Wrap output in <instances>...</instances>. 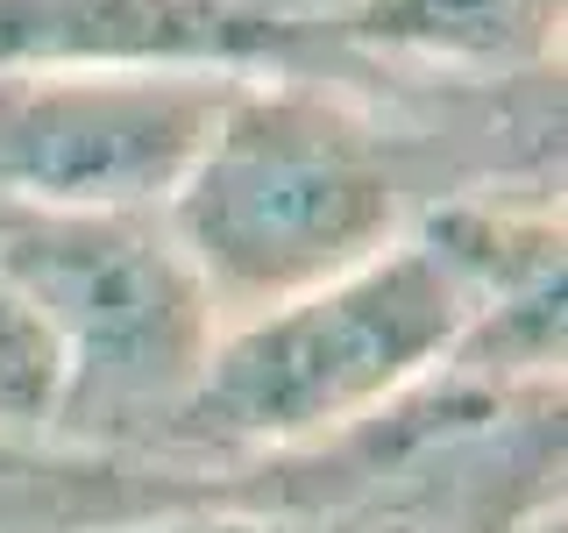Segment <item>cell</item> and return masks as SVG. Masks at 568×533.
<instances>
[{
    "label": "cell",
    "mask_w": 568,
    "mask_h": 533,
    "mask_svg": "<svg viewBox=\"0 0 568 533\" xmlns=\"http://www.w3.org/2000/svg\"><path fill=\"white\" fill-rule=\"evenodd\" d=\"M235 71H0V213H150Z\"/></svg>",
    "instance_id": "4"
},
{
    "label": "cell",
    "mask_w": 568,
    "mask_h": 533,
    "mask_svg": "<svg viewBox=\"0 0 568 533\" xmlns=\"http://www.w3.org/2000/svg\"><path fill=\"white\" fill-rule=\"evenodd\" d=\"M64 413V355L36 299L0 271V426L14 434H58Z\"/></svg>",
    "instance_id": "9"
},
{
    "label": "cell",
    "mask_w": 568,
    "mask_h": 533,
    "mask_svg": "<svg viewBox=\"0 0 568 533\" xmlns=\"http://www.w3.org/2000/svg\"><path fill=\"white\" fill-rule=\"evenodd\" d=\"M263 8H271L277 22H292V29H327L334 14L355 8V0H263Z\"/></svg>",
    "instance_id": "10"
},
{
    "label": "cell",
    "mask_w": 568,
    "mask_h": 533,
    "mask_svg": "<svg viewBox=\"0 0 568 533\" xmlns=\"http://www.w3.org/2000/svg\"><path fill=\"white\" fill-rule=\"evenodd\" d=\"M0 271L36 299L64 355L58 434L156 455L221 334L206 284L150 213H0Z\"/></svg>",
    "instance_id": "3"
},
{
    "label": "cell",
    "mask_w": 568,
    "mask_h": 533,
    "mask_svg": "<svg viewBox=\"0 0 568 533\" xmlns=\"http://www.w3.org/2000/svg\"><path fill=\"white\" fill-rule=\"evenodd\" d=\"M519 533H568V512H540V520H526Z\"/></svg>",
    "instance_id": "11"
},
{
    "label": "cell",
    "mask_w": 568,
    "mask_h": 533,
    "mask_svg": "<svg viewBox=\"0 0 568 533\" xmlns=\"http://www.w3.org/2000/svg\"><path fill=\"white\" fill-rule=\"evenodd\" d=\"M490 142L476 86L384 71L313 29L298 64L227 86L164 228L227 328L369 263L426 207L490 192Z\"/></svg>",
    "instance_id": "1"
},
{
    "label": "cell",
    "mask_w": 568,
    "mask_h": 533,
    "mask_svg": "<svg viewBox=\"0 0 568 533\" xmlns=\"http://www.w3.org/2000/svg\"><path fill=\"white\" fill-rule=\"evenodd\" d=\"M313 29L263 0H0V71H271Z\"/></svg>",
    "instance_id": "5"
},
{
    "label": "cell",
    "mask_w": 568,
    "mask_h": 533,
    "mask_svg": "<svg viewBox=\"0 0 568 533\" xmlns=\"http://www.w3.org/2000/svg\"><path fill=\"white\" fill-rule=\"evenodd\" d=\"M320 36L384 71L490 86L561 71L568 0H355Z\"/></svg>",
    "instance_id": "7"
},
{
    "label": "cell",
    "mask_w": 568,
    "mask_h": 533,
    "mask_svg": "<svg viewBox=\"0 0 568 533\" xmlns=\"http://www.w3.org/2000/svg\"><path fill=\"white\" fill-rule=\"evenodd\" d=\"M263 484H271V462L221 470V462L85 449L64 434L0 426V533H129Z\"/></svg>",
    "instance_id": "6"
},
{
    "label": "cell",
    "mask_w": 568,
    "mask_h": 533,
    "mask_svg": "<svg viewBox=\"0 0 568 533\" xmlns=\"http://www.w3.org/2000/svg\"><path fill=\"white\" fill-rule=\"evenodd\" d=\"M129 533H469V520L434 484H413V476H384L355 497H320L298 462H271L263 491L192 505Z\"/></svg>",
    "instance_id": "8"
},
{
    "label": "cell",
    "mask_w": 568,
    "mask_h": 533,
    "mask_svg": "<svg viewBox=\"0 0 568 533\" xmlns=\"http://www.w3.org/2000/svg\"><path fill=\"white\" fill-rule=\"evenodd\" d=\"M561 278V200H511V192L440 200L369 263L284 306L227 320L156 455L242 470L327 449L334 434L448 370L484 306Z\"/></svg>",
    "instance_id": "2"
}]
</instances>
